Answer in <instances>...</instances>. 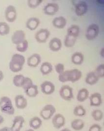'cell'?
Instances as JSON below:
<instances>
[{
	"label": "cell",
	"mask_w": 104,
	"mask_h": 131,
	"mask_svg": "<svg viewBox=\"0 0 104 131\" xmlns=\"http://www.w3.org/2000/svg\"><path fill=\"white\" fill-rule=\"evenodd\" d=\"M25 62L26 59L23 55L18 53L13 55L9 64L10 70L14 73L21 71Z\"/></svg>",
	"instance_id": "obj_1"
},
{
	"label": "cell",
	"mask_w": 104,
	"mask_h": 131,
	"mask_svg": "<svg viewBox=\"0 0 104 131\" xmlns=\"http://www.w3.org/2000/svg\"><path fill=\"white\" fill-rule=\"evenodd\" d=\"M0 110L4 114L13 115L15 113V109L10 98L4 96L0 98Z\"/></svg>",
	"instance_id": "obj_2"
},
{
	"label": "cell",
	"mask_w": 104,
	"mask_h": 131,
	"mask_svg": "<svg viewBox=\"0 0 104 131\" xmlns=\"http://www.w3.org/2000/svg\"><path fill=\"white\" fill-rule=\"evenodd\" d=\"M56 112L55 107L51 104H48L44 106L41 110L40 115L41 117L45 120H48L51 119Z\"/></svg>",
	"instance_id": "obj_3"
},
{
	"label": "cell",
	"mask_w": 104,
	"mask_h": 131,
	"mask_svg": "<svg viewBox=\"0 0 104 131\" xmlns=\"http://www.w3.org/2000/svg\"><path fill=\"white\" fill-rule=\"evenodd\" d=\"M99 31L98 25L96 24H90L87 29L85 35L86 38L88 41L93 40L98 36Z\"/></svg>",
	"instance_id": "obj_4"
},
{
	"label": "cell",
	"mask_w": 104,
	"mask_h": 131,
	"mask_svg": "<svg viewBox=\"0 0 104 131\" xmlns=\"http://www.w3.org/2000/svg\"><path fill=\"white\" fill-rule=\"evenodd\" d=\"M59 93L61 97L66 101H71L74 97L73 89L68 85H63L62 86Z\"/></svg>",
	"instance_id": "obj_5"
},
{
	"label": "cell",
	"mask_w": 104,
	"mask_h": 131,
	"mask_svg": "<svg viewBox=\"0 0 104 131\" xmlns=\"http://www.w3.org/2000/svg\"><path fill=\"white\" fill-rule=\"evenodd\" d=\"M5 16L7 22L9 23L15 22L17 17V12L15 7L12 5L8 6L5 11Z\"/></svg>",
	"instance_id": "obj_6"
},
{
	"label": "cell",
	"mask_w": 104,
	"mask_h": 131,
	"mask_svg": "<svg viewBox=\"0 0 104 131\" xmlns=\"http://www.w3.org/2000/svg\"><path fill=\"white\" fill-rule=\"evenodd\" d=\"M49 30L45 28H41L36 33L35 38L39 43H45L50 36Z\"/></svg>",
	"instance_id": "obj_7"
},
{
	"label": "cell",
	"mask_w": 104,
	"mask_h": 131,
	"mask_svg": "<svg viewBox=\"0 0 104 131\" xmlns=\"http://www.w3.org/2000/svg\"><path fill=\"white\" fill-rule=\"evenodd\" d=\"M52 123L55 128L60 129L65 125L66 118L63 115L61 114H57L52 118Z\"/></svg>",
	"instance_id": "obj_8"
},
{
	"label": "cell",
	"mask_w": 104,
	"mask_h": 131,
	"mask_svg": "<svg viewBox=\"0 0 104 131\" xmlns=\"http://www.w3.org/2000/svg\"><path fill=\"white\" fill-rule=\"evenodd\" d=\"M25 118L21 115H18L14 117L10 129L11 131H21L25 123Z\"/></svg>",
	"instance_id": "obj_9"
},
{
	"label": "cell",
	"mask_w": 104,
	"mask_h": 131,
	"mask_svg": "<svg viewBox=\"0 0 104 131\" xmlns=\"http://www.w3.org/2000/svg\"><path fill=\"white\" fill-rule=\"evenodd\" d=\"M42 92L44 94L49 95L55 92V86L51 82L45 81L43 82L40 86Z\"/></svg>",
	"instance_id": "obj_10"
},
{
	"label": "cell",
	"mask_w": 104,
	"mask_h": 131,
	"mask_svg": "<svg viewBox=\"0 0 104 131\" xmlns=\"http://www.w3.org/2000/svg\"><path fill=\"white\" fill-rule=\"evenodd\" d=\"M26 33L22 30H17L13 33L11 36V42L14 45L20 44L26 39Z\"/></svg>",
	"instance_id": "obj_11"
},
{
	"label": "cell",
	"mask_w": 104,
	"mask_h": 131,
	"mask_svg": "<svg viewBox=\"0 0 104 131\" xmlns=\"http://www.w3.org/2000/svg\"><path fill=\"white\" fill-rule=\"evenodd\" d=\"M68 82L75 83L79 80L82 77V73L80 70L74 69L68 70Z\"/></svg>",
	"instance_id": "obj_12"
},
{
	"label": "cell",
	"mask_w": 104,
	"mask_h": 131,
	"mask_svg": "<svg viewBox=\"0 0 104 131\" xmlns=\"http://www.w3.org/2000/svg\"><path fill=\"white\" fill-rule=\"evenodd\" d=\"M59 6L54 3H51L48 4L44 7V13L45 15L49 16H53L56 14V13L59 11Z\"/></svg>",
	"instance_id": "obj_13"
},
{
	"label": "cell",
	"mask_w": 104,
	"mask_h": 131,
	"mask_svg": "<svg viewBox=\"0 0 104 131\" xmlns=\"http://www.w3.org/2000/svg\"><path fill=\"white\" fill-rule=\"evenodd\" d=\"M88 9V5L85 1L79 2L75 6V14L79 17L84 15L87 12Z\"/></svg>",
	"instance_id": "obj_14"
},
{
	"label": "cell",
	"mask_w": 104,
	"mask_h": 131,
	"mask_svg": "<svg viewBox=\"0 0 104 131\" xmlns=\"http://www.w3.org/2000/svg\"><path fill=\"white\" fill-rule=\"evenodd\" d=\"M14 100L15 106L18 109H25L28 106V100L22 95H17L15 96Z\"/></svg>",
	"instance_id": "obj_15"
},
{
	"label": "cell",
	"mask_w": 104,
	"mask_h": 131,
	"mask_svg": "<svg viewBox=\"0 0 104 131\" xmlns=\"http://www.w3.org/2000/svg\"><path fill=\"white\" fill-rule=\"evenodd\" d=\"M41 62V57L38 53H34L31 55L28 58L27 64L32 68H36Z\"/></svg>",
	"instance_id": "obj_16"
},
{
	"label": "cell",
	"mask_w": 104,
	"mask_h": 131,
	"mask_svg": "<svg viewBox=\"0 0 104 131\" xmlns=\"http://www.w3.org/2000/svg\"><path fill=\"white\" fill-rule=\"evenodd\" d=\"M89 101L91 106L98 107L102 103V95L100 93H93L89 96Z\"/></svg>",
	"instance_id": "obj_17"
},
{
	"label": "cell",
	"mask_w": 104,
	"mask_h": 131,
	"mask_svg": "<svg viewBox=\"0 0 104 131\" xmlns=\"http://www.w3.org/2000/svg\"><path fill=\"white\" fill-rule=\"evenodd\" d=\"M40 24V21L38 18L31 17L29 18L26 22V27L31 31L36 29Z\"/></svg>",
	"instance_id": "obj_18"
},
{
	"label": "cell",
	"mask_w": 104,
	"mask_h": 131,
	"mask_svg": "<svg viewBox=\"0 0 104 131\" xmlns=\"http://www.w3.org/2000/svg\"><path fill=\"white\" fill-rule=\"evenodd\" d=\"M67 23V20L63 16H59L55 18L52 22V25L54 27L58 29H63L66 27Z\"/></svg>",
	"instance_id": "obj_19"
},
{
	"label": "cell",
	"mask_w": 104,
	"mask_h": 131,
	"mask_svg": "<svg viewBox=\"0 0 104 131\" xmlns=\"http://www.w3.org/2000/svg\"><path fill=\"white\" fill-rule=\"evenodd\" d=\"M62 46V44L61 40L57 37L52 39L49 42V49L53 51H58L60 50Z\"/></svg>",
	"instance_id": "obj_20"
},
{
	"label": "cell",
	"mask_w": 104,
	"mask_h": 131,
	"mask_svg": "<svg viewBox=\"0 0 104 131\" xmlns=\"http://www.w3.org/2000/svg\"><path fill=\"white\" fill-rule=\"evenodd\" d=\"M99 78L97 77L94 71L88 72L85 79L86 83L89 85H94L99 81Z\"/></svg>",
	"instance_id": "obj_21"
},
{
	"label": "cell",
	"mask_w": 104,
	"mask_h": 131,
	"mask_svg": "<svg viewBox=\"0 0 104 131\" xmlns=\"http://www.w3.org/2000/svg\"><path fill=\"white\" fill-rule=\"evenodd\" d=\"M84 60V55L80 52H75L71 56V62L76 65H80Z\"/></svg>",
	"instance_id": "obj_22"
},
{
	"label": "cell",
	"mask_w": 104,
	"mask_h": 131,
	"mask_svg": "<svg viewBox=\"0 0 104 131\" xmlns=\"http://www.w3.org/2000/svg\"><path fill=\"white\" fill-rule=\"evenodd\" d=\"M42 120L38 116H34L29 121V125L33 130H37L42 125Z\"/></svg>",
	"instance_id": "obj_23"
},
{
	"label": "cell",
	"mask_w": 104,
	"mask_h": 131,
	"mask_svg": "<svg viewBox=\"0 0 104 131\" xmlns=\"http://www.w3.org/2000/svg\"><path fill=\"white\" fill-rule=\"evenodd\" d=\"M26 95L29 97H35L39 93L37 85H34L29 86L25 90Z\"/></svg>",
	"instance_id": "obj_24"
},
{
	"label": "cell",
	"mask_w": 104,
	"mask_h": 131,
	"mask_svg": "<svg viewBox=\"0 0 104 131\" xmlns=\"http://www.w3.org/2000/svg\"><path fill=\"white\" fill-rule=\"evenodd\" d=\"M89 93L88 90L86 88H82L80 90L77 95V100L80 102L86 101L89 97Z\"/></svg>",
	"instance_id": "obj_25"
},
{
	"label": "cell",
	"mask_w": 104,
	"mask_h": 131,
	"mask_svg": "<svg viewBox=\"0 0 104 131\" xmlns=\"http://www.w3.org/2000/svg\"><path fill=\"white\" fill-rule=\"evenodd\" d=\"M85 126V122L81 119H75L71 122V128L75 131H81Z\"/></svg>",
	"instance_id": "obj_26"
},
{
	"label": "cell",
	"mask_w": 104,
	"mask_h": 131,
	"mask_svg": "<svg viewBox=\"0 0 104 131\" xmlns=\"http://www.w3.org/2000/svg\"><path fill=\"white\" fill-rule=\"evenodd\" d=\"M40 70L43 75H47L51 73V71H52L53 66L50 63L45 62L41 65Z\"/></svg>",
	"instance_id": "obj_27"
},
{
	"label": "cell",
	"mask_w": 104,
	"mask_h": 131,
	"mask_svg": "<svg viewBox=\"0 0 104 131\" xmlns=\"http://www.w3.org/2000/svg\"><path fill=\"white\" fill-rule=\"evenodd\" d=\"M80 33V28L76 25H72L67 30V35L77 38Z\"/></svg>",
	"instance_id": "obj_28"
},
{
	"label": "cell",
	"mask_w": 104,
	"mask_h": 131,
	"mask_svg": "<svg viewBox=\"0 0 104 131\" xmlns=\"http://www.w3.org/2000/svg\"><path fill=\"white\" fill-rule=\"evenodd\" d=\"M10 31L9 25L5 22H0V35L6 36L8 35Z\"/></svg>",
	"instance_id": "obj_29"
},
{
	"label": "cell",
	"mask_w": 104,
	"mask_h": 131,
	"mask_svg": "<svg viewBox=\"0 0 104 131\" xmlns=\"http://www.w3.org/2000/svg\"><path fill=\"white\" fill-rule=\"evenodd\" d=\"M25 77L22 74L16 75L13 78V83L17 87L22 88L25 81Z\"/></svg>",
	"instance_id": "obj_30"
},
{
	"label": "cell",
	"mask_w": 104,
	"mask_h": 131,
	"mask_svg": "<svg viewBox=\"0 0 104 131\" xmlns=\"http://www.w3.org/2000/svg\"><path fill=\"white\" fill-rule=\"evenodd\" d=\"M77 38L66 35L65 39L64 40V44L66 48H71L73 47L76 43Z\"/></svg>",
	"instance_id": "obj_31"
},
{
	"label": "cell",
	"mask_w": 104,
	"mask_h": 131,
	"mask_svg": "<svg viewBox=\"0 0 104 131\" xmlns=\"http://www.w3.org/2000/svg\"><path fill=\"white\" fill-rule=\"evenodd\" d=\"M73 114L79 117H83L86 114V111L82 105H78L73 110Z\"/></svg>",
	"instance_id": "obj_32"
},
{
	"label": "cell",
	"mask_w": 104,
	"mask_h": 131,
	"mask_svg": "<svg viewBox=\"0 0 104 131\" xmlns=\"http://www.w3.org/2000/svg\"><path fill=\"white\" fill-rule=\"evenodd\" d=\"M28 47V42L26 39H25L21 43L16 45V48L18 51L20 52H24L27 50Z\"/></svg>",
	"instance_id": "obj_33"
},
{
	"label": "cell",
	"mask_w": 104,
	"mask_h": 131,
	"mask_svg": "<svg viewBox=\"0 0 104 131\" xmlns=\"http://www.w3.org/2000/svg\"><path fill=\"white\" fill-rule=\"evenodd\" d=\"M91 116L94 120L100 121L103 118V113L100 110H94L91 113Z\"/></svg>",
	"instance_id": "obj_34"
},
{
	"label": "cell",
	"mask_w": 104,
	"mask_h": 131,
	"mask_svg": "<svg viewBox=\"0 0 104 131\" xmlns=\"http://www.w3.org/2000/svg\"><path fill=\"white\" fill-rule=\"evenodd\" d=\"M43 2V0H28V5L29 7L34 9L38 7Z\"/></svg>",
	"instance_id": "obj_35"
},
{
	"label": "cell",
	"mask_w": 104,
	"mask_h": 131,
	"mask_svg": "<svg viewBox=\"0 0 104 131\" xmlns=\"http://www.w3.org/2000/svg\"><path fill=\"white\" fill-rule=\"evenodd\" d=\"M99 78H102L104 77V65L103 64H100L96 68L94 71Z\"/></svg>",
	"instance_id": "obj_36"
},
{
	"label": "cell",
	"mask_w": 104,
	"mask_h": 131,
	"mask_svg": "<svg viewBox=\"0 0 104 131\" xmlns=\"http://www.w3.org/2000/svg\"><path fill=\"white\" fill-rule=\"evenodd\" d=\"M67 73H68V71H64L60 74H59V77H58L59 80L62 83L68 82Z\"/></svg>",
	"instance_id": "obj_37"
},
{
	"label": "cell",
	"mask_w": 104,
	"mask_h": 131,
	"mask_svg": "<svg viewBox=\"0 0 104 131\" xmlns=\"http://www.w3.org/2000/svg\"><path fill=\"white\" fill-rule=\"evenodd\" d=\"M33 84V81H32L31 79H30V78L28 77H25V81H24V84L22 85V89H24V90H25V89H26L27 88L29 87V86L32 85Z\"/></svg>",
	"instance_id": "obj_38"
},
{
	"label": "cell",
	"mask_w": 104,
	"mask_h": 131,
	"mask_svg": "<svg viewBox=\"0 0 104 131\" xmlns=\"http://www.w3.org/2000/svg\"><path fill=\"white\" fill-rule=\"evenodd\" d=\"M55 70L59 74L65 71V66L62 63H58L55 66Z\"/></svg>",
	"instance_id": "obj_39"
},
{
	"label": "cell",
	"mask_w": 104,
	"mask_h": 131,
	"mask_svg": "<svg viewBox=\"0 0 104 131\" xmlns=\"http://www.w3.org/2000/svg\"><path fill=\"white\" fill-rule=\"evenodd\" d=\"M88 131H102V127L99 124H94L89 127Z\"/></svg>",
	"instance_id": "obj_40"
},
{
	"label": "cell",
	"mask_w": 104,
	"mask_h": 131,
	"mask_svg": "<svg viewBox=\"0 0 104 131\" xmlns=\"http://www.w3.org/2000/svg\"><path fill=\"white\" fill-rule=\"evenodd\" d=\"M0 131H11L10 128L7 127H5L2 129H0Z\"/></svg>",
	"instance_id": "obj_41"
},
{
	"label": "cell",
	"mask_w": 104,
	"mask_h": 131,
	"mask_svg": "<svg viewBox=\"0 0 104 131\" xmlns=\"http://www.w3.org/2000/svg\"><path fill=\"white\" fill-rule=\"evenodd\" d=\"M4 78V74L3 72L0 70V82L2 81Z\"/></svg>",
	"instance_id": "obj_42"
},
{
	"label": "cell",
	"mask_w": 104,
	"mask_h": 131,
	"mask_svg": "<svg viewBox=\"0 0 104 131\" xmlns=\"http://www.w3.org/2000/svg\"><path fill=\"white\" fill-rule=\"evenodd\" d=\"M4 121H5V119L4 117L2 115H0V125L4 122Z\"/></svg>",
	"instance_id": "obj_43"
},
{
	"label": "cell",
	"mask_w": 104,
	"mask_h": 131,
	"mask_svg": "<svg viewBox=\"0 0 104 131\" xmlns=\"http://www.w3.org/2000/svg\"><path fill=\"white\" fill-rule=\"evenodd\" d=\"M61 131H71V130H70V129H67V128H65V129H64L63 130H62Z\"/></svg>",
	"instance_id": "obj_44"
},
{
	"label": "cell",
	"mask_w": 104,
	"mask_h": 131,
	"mask_svg": "<svg viewBox=\"0 0 104 131\" xmlns=\"http://www.w3.org/2000/svg\"><path fill=\"white\" fill-rule=\"evenodd\" d=\"M25 131H35L34 130H33L32 129H28L27 130Z\"/></svg>",
	"instance_id": "obj_45"
}]
</instances>
